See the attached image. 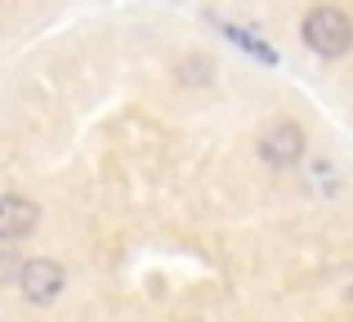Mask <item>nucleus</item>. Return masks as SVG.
<instances>
[{
  "label": "nucleus",
  "mask_w": 353,
  "mask_h": 322,
  "mask_svg": "<svg viewBox=\"0 0 353 322\" xmlns=\"http://www.w3.org/2000/svg\"><path fill=\"white\" fill-rule=\"evenodd\" d=\"M304 45H309L313 54H322V59H340V54H349L353 45V18L345 9L336 5H318L313 14H304Z\"/></svg>",
  "instance_id": "f257e3e1"
},
{
  "label": "nucleus",
  "mask_w": 353,
  "mask_h": 322,
  "mask_svg": "<svg viewBox=\"0 0 353 322\" xmlns=\"http://www.w3.org/2000/svg\"><path fill=\"white\" fill-rule=\"evenodd\" d=\"M18 287H23V296L32 305H54L63 296V287H68V278H63V269L54 260H27L18 269Z\"/></svg>",
  "instance_id": "f03ea898"
},
{
  "label": "nucleus",
  "mask_w": 353,
  "mask_h": 322,
  "mask_svg": "<svg viewBox=\"0 0 353 322\" xmlns=\"http://www.w3.org/2000/svg\"><path fill=\"white\" fill-rule=\"evenodd\" d=\"M259 157H264L268 165H295L304 157V130L295 121H273L264 134H259Z\"/></svg>",
  "instance_id": "7ed1b4c3"
},
{
  "label": "nucleus",
  "mask_w": 353,
  "mask_h": 322,
  "mask_svg": "<svg viewBox=\"0 0 353 322\" xmlns=\"http://www.w3.org/2000/svg\"><path fill=\"white\" fill-rule=\"evenodd\" d=\"M36 219H41L36 201L18 197V192H5V197H0V242H23L36 228Z\"/></svg>",
  "instance_id": "20e7f679"
},
{
  "label": "nucleus",
  "mask_w": 353,
  "mask_h": 322,
  "mask_svg": "<svg viewBox=\"0 0 353 322\" xmlns=\"http://www.w3.org/2000/svg\"><path fill=\"white\" fill-rule=\"evenodd\" d=\"M224 32H228V41H233V45H246V50L255 54V59H264V63H273V59H277V54L268 50V45H259L255 36H250V32H241V27H224Z\"/></svg>",
  "instance_id": "39448f33"
}]
</instances>
